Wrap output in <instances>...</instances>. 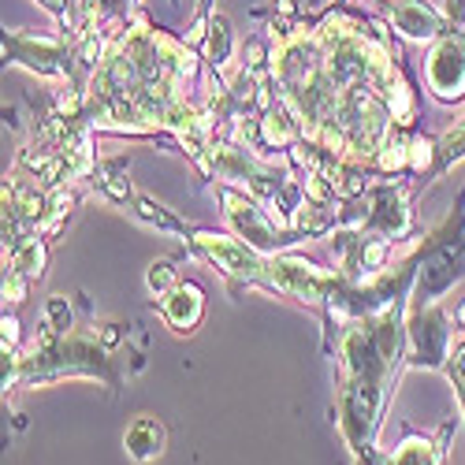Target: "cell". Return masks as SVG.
I'll use <instances>...</instances> for the list:
<instances>
[{"mask_svg":"<svg viewBox=\"0 0 465 465\" xmlns=\"http://www.w3.org/2000/svg\"><path fill=\"white\" fill-rule=\"evenodd\" d=\"M429 86L440 101H458L465 97V37L461 34H443L432 56H429Z\"/></svg>","mask_w":465,"mask_h":465,"instance_id":"1","label":"cell"},{"mask_svg":"<svg viewBox=\"0 0 465 465\" xmlns=\"http://www.w3.org/2000/svg\"><path fill=\"white\" fill-rule=\"evenodd\" d=\"M220 202H223V213H227V220L235 223V231L239 235L253 246V250H261V253H268L280 239H276V227L268 223L264 216H261V209L246 198V193H239V190H220Z\"/></svg>","mask_w":465,"mask_h":465,"instance_id":"2","label":"cell"},{"mask_svg":"<svg viewBox=\"0 0 465 465\" xmlns=\"http://www.w3.org/2000/svg\"><path fill=\"white\" fill-rule=\"evenodd\" d=\"M5 56L12 64H23L37 74H60L67 67V53L53 37H26V34H5Z\"/></svg>","mask_w":465,"mask_h":465,"instance_id":"3","label":"cell"},{"mask_svg":"<svg viewBox=\"0 0 465 465\" xmlns=\"http://www.w3.org/2000/svg\"><path fill=\"white\" fill-rule=\"evenodd\" d=\"M410 339H413V361L417 365H443L447 354V321L436 305L420 309V313L410 321Z\"/></svg>","mask_w":465,"mask_h":465,"instance_id":"4","label":"cell"},{"mask_svg":"<svg viewBox=\"0 0 465 465\" xmlns=\"http://www.w3.org/2000/svg\"><path fill=\"white\" fill-rule=\"evenodd\" d=\"M387 19L395 23L399 34L413 37V42H436L447 30V19L432 12L429 5H420V0H395V5H387Z\"/></svg>","mask_w":465,"mask_h":465,"instance_id":"5","label":"cell"},{"mask_svg":"<svg viewBox=\"0 0 465 465\" xmlns=\"http://www.w3.org/2000/svg\"><path fill=\"white\" fill-rule=\"evenodd\" d=\"M161 313L175 331H193L205 317V294L193 283H179L175 291H168V298L161 302Z\"/></svg>","mask_w":465,"mask_h":465,"instance_id":"6","label":"cell"},{"mask_svg":"<svg viewBox=\"0 0 465 465\" xmlns=\"http://www.w3.org/2000/svg\"><path fill=\"white\" fill-rule=\"evenodd\" d=\"M124 447L134 461H153L161 450H164V424L157 417H134L127 424V436H124Z\"/></svg>","mask_w":465,"mask_h":465,"instance_id":"7","label":"cell"},{"mask_svg":"<svg viewBox=\"0 0 465 465\" xmlns=\"http://www.w3.org/2000/svg\"><path fill=\"white\" fill-rule=\"evenodd\" d=\"M12 268L23 272L26 280H42L45 276V242L37 239H23L12 246Z\"/></svg>","mask_w":465,"mask_h":465,"instance_id":"8","label":"cell"},{"mask_svg":"<svg viewBox=\"0 0 465 465\" xmlns=\"http://www.w3.org/2000/svg\"><path fill=\"white\" fill-rule=\"evenodd\" d=\"M231 26H227V19L223 15H213L209 19V37H205V56H209V64L216 67V71H227V64H231Z\"/></svg>","mask_w":465,"mask_h":465,"instance_id":"9","label":"cell"},{"mask_svg":"<svg viewBox=\"0 0 465 465\" xmlns=\"http://www.w3.org/2000/svg\"><path fill=\"white\" fill-rule=\"evenodd\" d=\"M440 458H443V450H440V447H432V440H424V436H410V440L395 450L391 465H440Z\"/></svg>","mask_w":465,"mask_h":465,"instance_id":"10","label":"cell"},{"mask_svg":"<svg viewBox=\"0 0 465 465\" xmlns=\"http://www.w3.org/2000/svg\"><path fill=\"white\" fill-rule=\"evenodd\" d=\"M134 209H138V216H142V220L157 223L161 231H175V235H186V223H183V220H175L164 205H157L153 198H145V193H138V198H134Z\"/></svg>","mask_w":465,"mask_h":465,"instance_id":"11","label":"cell"},{"mask_svg":"<svg viewBox=\"0 0 465 465\" xmlns=\"http://www.w3.org/2000/svg\"><path fill=\"white\" fill-rule=\"evenodd\" d=\"M461 157H465V120L443 134V142H440V168H447V164H454Z\"/></svg>","mask_w":465,"mask_h":465,"instance_id":"12","label":"cell"},{"mask_svg":"<svg viewBox=\"0 0 465 465\" xmlns=\"http://www.w3.org/2000/svg\"><path fill=\"white\" fill-rule=\"evenodd\" d=\"M145 283H149L153 294H168V291H175V287H179V283H175V264H172V261H153Z\"/></svg>","mask_w":465,"mask_h":465,"instance_id":"13","label":"cell"},{"mask_svg":"<svg viewBox=\"0 0 465 465\" xmlns=\"http://www.w3.org/2000/svg\"><path fill=\"white\" fill-rule=\"evenodd\" d=\"M45 317H49V324H53L60 335H67V331H71V305H67V298L53 294V298H49V305H45Z\"/></svg>","mask_w":465,"mask_h":465,"instance_id":"14","label":"cell"},{"mask_svg":"<svg viewBox=\"0 0 465 465\" xmlns=\"http://www.w3.org/2000/svg\"><path fill=\"white\" fill-rule=\"evenodd\" d=\"M443 12H447V19H450L454 26H465V0H447Z\"/></svg>","mask_w":465,"mask_h":465,"instance_id":"15","label":"cell"},{"mask_svg":"<svg viewBox=\"0 0 465 465\" xmlns=\"http://www.w3.org/2000/svg\"><path fill=\"white\" fill-rule=\"evenodd\" d=\"M37 5H42L45 12H53V15H56V19L67 26V0H37Z\"/></svg>","mask_w":465,"mask_h":465,"instance_id":"16","label":"cell"},{"mask_svg":"<svg viewBox=\"0 0 465 465\" xmlns=\"http://www.w3.org/2000/svg\"><path fill=\"white\" fill-rule=\"evenodd\" d=\"M15 342H19V321L5 317V351H8V346H15Z\"/></svg>","mask_w":465,"mask_h":465,"instance_id":"17","label":"cell"}]
</instances>
